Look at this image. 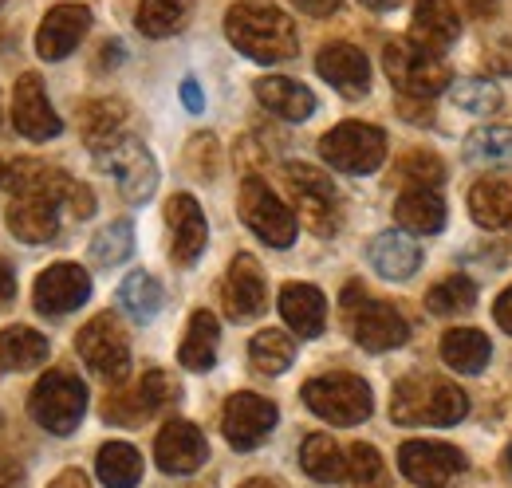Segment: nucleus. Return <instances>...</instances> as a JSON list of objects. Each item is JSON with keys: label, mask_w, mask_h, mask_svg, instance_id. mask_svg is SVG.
Returning a JSON list of instances; mask_svg holds the SVG:
<instances>
[{"label": "nucleus", "mask_w": 512, "mask_h": 488, "mask_svg": "<svg viewBox=\"0 0 512 488\" xmlns=\"http://www.w3.org/2000/svg\"><path fill=\"white\" fill-rule=\"evenodd\" d=\"M75 351H79V359L91 366L103 382H123L127 378L130 343H127V331L119 327V319L111 311H103L91 323H83V331L75 335Z\"/></svg>", "instance_id": "nucleus-9"}, {"label": "nucleus", "mask_w": 512, "mask_h": 488, "mask_svg": "<svg viewBox=\"0 0 512 488\" xmlns=\"http://www.w3.org/2000/svg\"><path fill=\"white\" fill-rule=\"evenodd\" d=\"M465 8H469L473 16H489V12L497 8V0H465Z\"/></svg>", "instance_id": "nucleus-52"}, {"label": "nucleus", "mask_w": 512, "mask_h": 488, "mask_svg": "<svg viewBox=\"0 0 512 488\" xmlns=\"http://www.w3.org/2000/svg\"><path fill=\"white\" fill-rule=\"evenodd\" d=\"M398 178L410 189H438L442 178H446V166H442V158H434L426 150H414V154H406L398 162Z\"/></svg>", "instance_id": "nucleus-43"}, {"label": "nucleus", "mask_w": 512, "mask_h": 488, "mask_svg": "<svg viewBox=\"0 0 512 488\" xmlns=\"http://www.w3.org/2000/svg\"><path fill=\"white\" fill-rule=\"evenodd\" d=\"M300 469H304L312 481H320V485H335V481L347 477V457H343V449L335 445V437L312 433V437L300 445Z\"/></svg>", "instance_id": "nucleus-32"}, {"label": "nucleus", "mask_w": 512, "mask_h": 488, "mask_svg": "<svg viewBox=\"0 0 512 488\" xmlns=\"http://www.w3.org/2000/svg\"><path fill=\"white\" fill-rule=\"evenodd\" d=\"M48 359V339L24 323L16 327H4L0 331V366H12V370H32Z\"/></svg>", "instance_id": "nucleus-35"}, {"label": "nucleus", "mask_w": 512, "mask_h": 488, "mask_svg": "<svg viewBox=\"0 0 512 488\" xmlns=\"http://www.w3.org/2000/svg\"><path fill=\"white\" fill-rule=\"evenodd\" d=\"M178 394L182 390L166 370H146L134 390L111 394V402H103V418L119 422V426H138L142 418H150V414L166 410L170 402H178Z\"/></svg>", "instance_id": "nucleus-13"}, {"label": "nucleus", "mask_w": 512, "mask_h": 488, "mask_svg": "<svg viewBox=\"0 0 512 488\" xmlns=\"http://www.w3.org/2000/svg\"><path fill=\"white\" fill-rule=\"evenodd\" d=\"M193 4L197 0H138V32L142 36H174L178 28H186Z\"/></svg>", "instance_id": "nucleus-36"}, {"label": "nucleus", "mask_w": 512, "mask_h": 488, "mask_svg": "<svg viewBox=\"0 0 512 488\" xmlns=\"http://www.w3.org/2000/svg\"><path fill=\"white\" fill-rule=\"evenodd\" d=\"M323 162L339 174H375L386 158V134L371 122H339L320 138Z\"/></svg>", "instance_id": "nucleus-7"}, {"label": "nucleus", "mask_w": 512, "mask_h": 488, "mask_svg": "<svg viewBox=\"0 0 512 488\" xmlns=\"http://www.w3.org/2000/svg\"><path fill=\"white\" fill-rule=\"evenodd\" d=\"M465 158L473 166H512V130L509 126H481L465 138Z\"/></svg>", "instance_id": "nucleus-38"}, {"label": "nucleus", "mask_w": 512, "mask_h": 488, "mask_svg": "<svg viewBox=\"0 0 512 488\" xmlns=\"http://www.w3.org/2000/svg\"><path fill=\"white\" fill-rule=\"evenodd\" d=\"M241 488H280L276 481H264V477H253V481H245Z\"/></svg>", "instance_id": "nucleus-54"}, {"label": "nucleus", "mask_w": 512, "mask_h": 488, "mask_svg": "<svg viewBox=\"0 0 512 488\" xmlns=\"http://www.w3.org/2000/svg\"><path fill=\"white\" fill-rule=\"evenodd\" d=\"M489 355H493V343L477 327H453L442 339V359L453 370H461V374H481L485 363H489Z\"/></svg>", "instance_id": "nucleus-29"}, {"label": "nucleus", "mask_w": 512, "mask_h": 488, "mask_svg": "<svg viewBox=\"0 0 512 488\" xmlns=\"http://www.w3.org/2000/svg\"><path fill=\"white\" fill-rule=\"evenodd\" d=\"M256 99H260L264 111H272V115H280V119L288 122H304L316 115V95L304 83L288 79V75H264V79H256Z\"/></svg>", "instance_id": "nucleus-25"}, {"label": "nucleus", "mask_w": 512, "mask_h": 488, "mask_svg": "<svg viewBox=\"0 0 512 488\" xmlns=\"http://www.w3.org/2000/svg\"><path fill=\"white\" fill-rule=\"evenodd\" d=\"M221 429H225V441H229L233 449L249 453L256 445H264L268 433L276 429V406H272L268 398H260V394L241 390V394H233V398L225 402V410H221Z\"/></svg>", "instance_id": "nucleus-15"}, {"label": "nucleus", "mask_w": 512, "mask_h": 488, "mask_svg": "<svg viewBox=\"0 0 512 488\" xmlns=\"http://www.w3.org/2000/svg\"><path fill=\"white\" fill-rule=\"evenodd\" d=\"M237 213L241 221L253 229L256 237L272 248H288L296 241V213L260 182V178H245L241 193H237Z\"/></svg>", "instance_id": "nucleus-10"}, {"label": "nucleus", "mask_w": 512, "mask_h": 488, "mask_svg": "<svg viewBox=\"0 0 512 488\" xmlns=\"http://www.w3.org/2000/svg\"><path fill=\"white\" fill-rule=\"evenodd\" d=\"M0 4H4V0H0Z\"/></svg>", "instance_id": "nucleus-57"}, {"label": "nucleus", "mask_w": 512, "mask_h": 488, "mask_svg": "<svg viewBox=\"0 0 512 488\" xmlns=\"http://www.w3.org/2000/svg\"><path fill=\"white\" fill-rule=\"evenodd\" d=\"M162 300H166L162 284L154 276H146V272H130L123 280V288H119V304H123V311L134 323H150L162 311Z\"/></svg>", "instance_id": "nucleus-37"}, {"label": "nucleus", "mask_w": 512, "mask_h": 488, "mask_svg": "<svg viewBox=\"0 0 512 488\" xmlns=\"http://www.w3.org/2000/svg\"><path fill=\"white\" fill-rule=\"evenodd\" d=\"M0 122H4V111H0Z\"/></svg>", "instance_id": "nucleus-56"}, {"label": "nucleus", "mask_w": 512, "mask_h": 488, "mask_svg": "<svg viewBox=\"0 0 512 488\" xmlns=\"http://www.w3.org/2000/svg\"><path fill=\"white\" fill-rule=\"evenodd\" d=\"M249 359L260 374H284L296 359V343L284 331H256L249 343Z\"/></svg>", "instance_id": "nucleus-39"}, {"label": "nucleus", "mask_w": 512, "mask_h": 488, "mask_svg": "<svg viewBox=\"0 0 512 488\" xmlns=\"http://www.w3.org/2000/svg\"><path fill=\"white\" fill-rule=\"evenodd\" d=\"M284 185H288L292 201L300 205V217L312 233L331 237L339 229V217H343L339 213V193H335V185L323 170L308 166V162H288L284 166Z\"/></svg>", "instance_id": "nucleus-8"}, {"label": "nucleus", "mask_w": 512, "mask_h": 488, "mask_svg": "<svg viewBox=\"0 0 512 488\" xmlns=\"http://www.w3.org/2000/svg\"><path fill=\"white\" fill-rule=\"evenodd\" d=\"M190 166L197 178H213L217 174V138L213 134H197L190 142Z\"/></svg>", "instance_id": "nucleus-45"}, {"label": "nucleus", "mask_w": 512, "mask_h": 488, "mask_svg": "<svg viewBox=\"0 0 512 488\" xmlns=\"http://www.w3.org/2000/svg\"><path fill=\"white\" fill-rule=\"evenodd\" d=\"M347 481L359 488H379L383 485V457L375 445L367 441H355L347 449Z\"/></svg>", "instance_id": "nucleus-44"}, {"label": "nucleus", "mask_w": 512, "mask_h": 488, "mask_svg": "<svg viewBox=\"0 0 512 488\" xmlns=\"http://www.w3.org/2000/svg\"><path fill=\"white\" fill-rule=\"evenodd\" d=\"M509 469H512V445H509Z\"/></svg>", "instance_id": "nucleus-55"}, {"label": "nucleus", "mask_w": 512, "mask_h": 488, "mask_svg": "<svg viewBox=\"0 0 512 488\" xmlns=\"http://www.w3.org/2000/svg\"><path fill=\"white\" fill-rule=\"evenodd\" d=\"M217 339H221V331H217L213 311H205V307L193 311L186 339L178 347V363L186 366V370H209V366L217 363Z\"/></svg>", "instance_id": "nucleus-30"}, {"label": "nucleus", "mask_w": 512, "mask_h": 488, "mask_svg": "<svg viewBox=\"0 0 512 488\" xmlns=\"http://www.w3.org/2000/svg\"><path fill=\"white\" fill-rule=\"evenodd\" d=\"M343 315H347V327H351L355 343L367 347V351H394L410 339V323L402 319V311L386 304V300L367 296L363 284H347Z\"/></svg>", "instance_id": "nucleus-3"}, {"label": "nucleus", "mask_w": 512, "mask_h": 488, "mask_svg": "<svg viewBox=\"0 0 512 488\" xmlns=\"http://www.w3.org/2000/svg\"><path fill=\"white\" fill-rule=\"evenodd\" d=\"M292 4H296L300 12H308V16H331L343 0H292Z\"/></svg>", "instance_id": "nucleus-49"}, {"label": "nucleus", "mask_w": 512, "mask_h": 488, "mask_svg": "<svg viewBox=\"0 0 512 488\" xmlns=\"http://www.w3.org/2000/svg\"><path fill=\"white\" fill-rule=\"evenodd\" d=\"M473 304H477V288H473V280L461 276V272L438 280V284L426 292V307H430L434 315H457V311H469Z\"/></svg>", "instance_id": "nucleus-40"}, {"label": "nucleus", "mask_w": 512, "mask_h": 488, "mask_svg": "<svg viewBox=\"0 0 512 488\" xmlns=\"http://www.w3.org/2000/svg\"><path fill=\"white\" fill-rule=\"evenodd\" d=\"M48 488H91V485H87V477H83L79 469H67V473H60Z\"/></svg>", "instance_id": "nucleus-50"}, {"label": "nucleus", "mask_w": 512, "mask_h": 488, "mask_svg": "<svg viewBox=\"0 0 512 488\" xmlns=\"http://www.w3.org/2000/svg\"><path fill=\"white\" fill-rule=\"evenodd\" d=\"M359 4H367V8H375V12H390V8H398L402 0H359Z\"/></svg>", "instance_id": "nucleus-53"}, {"label": "nucleus", "mask_w": 512, "mask_h": 488, "mask_svg": "<svg viewBox=\"0 0 512 488\" xmlns=\"http://www.w3.org/2000/svg\"><path fill=\"white\" fill-rule=\"evenodd\" d=\"M130 252H134V229H130V221H115V225H107V229L91 241V260H95V264H103V268L123 264Z\"/></svg>", "instance_id": "nucleus-41"}, {"label": "nucleus", "mask_w": 512, "mask_h": 488, "mask_svg": "<svg viewBox=\"0 0 512 488\" xmlns=\"http://www.w3.org/2000/svg\"><path fill=\"white\" fill-rule=\"evenodd\" d=\"M383 67L390 83H394V91H402L406 99H434L453 79L446 60L418 48L414 40H390L383 48Z\"/></svg>", "instance_id": "nucleus-6"}, {"label": "nucleus", "mask_w": 512, "mask_h": 488, "mask_svg": "<svg viewBox=\"0 0 512 488\" xmlns=\"http://www.w3.org/2000/svg\"><path fill=\"white\" fill-rule=\"evenodd\" d=\"M469 414V398L438 374H410L394 386L390 418L398 426H457Z\"/></svg>", "instance_id": "nucleus-2"}, {"label": "nucleus", "mask_w": 512, "mask_h": 488, "mask_svg": "<svg viewBox=\"0 0 512 488\" xmlns=\"http://www.w3.org/2000/svg\"><path fill=\"white\" fill-rule=\"evenodd\" d=\"M485 63H489L497 75H512V40L497 44V48H489V52H485Z\"/></svg>", "instance_id": "nucleus-46"}, {"label": "nucleus", "mask_w": 512, "mask_h": 488, "mask_svg": "<svg viewBox=\"0 0 512 488\" xmlns=\"http://www.w3.org/2000/svg\"><path fill=\"white\" fill-rule=\"evenodd\" d=\"M453 107H461L469 115H489L501 107V91L493 79H461V83H453Z\"/></svg>", "instance_id": "nucleus-42"}, {"label": "nucleus", "mask_w": 512, "mask_h": 488, "mask_svg": "<svg viewBox=\"0 0 512 488\" xmlns=\"http://www.w3.org/2000/svg\"><path fill=\"white\" fill-rule=\"evenodd\" d=\"M280 315L296 335L316 339V335H323V323H327V300L316 284H284L280 288Z\"/></svg>", "instance_id": "nucleus-27"}, {"label": "nucleus", "mask_w": 512, "mask_h": 488, "mask_svg": "<svg viewBox=\"0 0 512 488\" xmlns=\"http://www.w3.org/2000/svg\"><path fill=\"white\" fill-rule=\"evenodd\" d=\"M166 225H170V256L182 268H190L193 260L205 252V244H209V225H205L201 205L193 201L190 193H174L166 201Z\"/></svg>", "instance_id": "nucleus-21"}, {"label": "nucleus", "mask_w": 512, "mask_h": 488, "mask_svg": "<svg viewBox=\"0 0 512 488\" xmlns=\"http://www.w3.org/2000/svg\"><path fill=\"white\" fill-rule=\"evenodd\" d=\"M469 213L481 229H505L512 225V185L509 182H477L469 189Z\"/></svg>", "instance_id": "nucleus-34"}, {"label": "nucleus", "mask_w": 512, "mask_h": 488, "mask_svg": "<svg viewBox=\"0 0 512 488\" xmlns=\"http://www.w3.org/2000/svg\"><path fill=\"white\" fill-rule=\"evenodd\" d=\"M79 185L83 182H71L64 170L40 158H0V189H8L12 197H56L71 205Z\"/></svg>", "instance_id": "nucleus-14"}, {"label": "nucleus", "mask_w": 512, "mask_h": 488, "mask_svg": "<svg viewBox=\"0 0 512 488\" xmlns=\"http://www.w3.org/2000/svg\"><path fill=\"white\" fill-rule=\"evenodd\" d=\"M394 221L402 233L434 237L446 229V201L438 197V189H406L394 201Z\"/></svg>", "instance_id": "nucleus-26"}, {"label": "nucleus", "mask_w": 512, "mask_h": 488, "mask_svg": "<svg viewBox=\"0 0 512 488\" xmlns=\"http://www.w3.org/2000/svg\"><path fill=\"white\" fill-rule=\"evenodd\" d=\"M16 300V272L8 268V260H0V311Z\"/></svg>", "instance_id": "nucleus-47"}, {"label": "nucleus", "mask_w": 512, "mask_h": 488, "mask_svg": "<svg viewBox=\"0 0 512 488\" xmlns=\"http://www.w3.org/2000/svg\"><path fill=\"white\" fill-rule=\"evenodd\" d=\"M316 71L347 99H363L371 91V60L355 44H327L316 56Z\"/></svg>", "instance_id": "nucleus-22"}, {"label": "nucleus", "mask_w": 512, "mask_h": 488, "mask_svg": "<svg viewBox=\"0 0 512 488\" xmlns=\"http://www.w3.org/2000/svg\"><path fill=\"white\" fill-rule=\"evenodd\" d=\"M225 36L229 44L256 63H284L296 56V24L268 0H237L225 12Z\"/></svg>", "instance_id": "nucleus-1"}, {"label": "nucleus", "mask_w": 512, "mask_h": 488, "mask_svg": "<svg viewBox=\"0 0 512 488\" xmlns=\"http://www.w3.org/2000/svg\"><path fill=\"white\" fill-rule=\"evenodd\" d=\"M95 473L107 488H134L142 481V453L127 441H107L95 457Z\"/></svg>", "instance_id": "nucleus-33"}, {"label": "nucleus", "mask_w": 512, "mask_h": 488, "mask_svg": "<svg viewBox=\"0 0 512 488\" xmlns=\"http://www.w3.org/2000/svg\"><path fill=\"white\" fill-rule=\"evenodd\" d=\"M154 457H158V469L162 473H174V477L197 473L205 465V457H209L205 433L193 426V422H166V426L158 429Z\"/></svg>", "instance_id": "nucleus-20"}, {"label": "nucleus", "mask_w": 512, "mask_h": 488, "mask_svg": "<svg viewBox=\"0 0 512 488\" xmlns=\"http://www.w3.org/2000/svg\"><path fill=\"white\" fill-rule=\"evenodd\" d=\"M221 300H225V315L237 319V323L256 319V315L268 307V284H264V272H260L256 256H249V252L233 256Z\"/></svg>", "instance_id": "nucleus-19"}, {"label": "nucleus", "mask_w": 512, "mask_h": 488, "mask_svg": "<svg viewBox=\"0 0 512 488\" xmlns=\"http://www.w3.org/2000/svg\"><path fill=\"white\" fill-rule=\"evenodd\" d=\"M127 119V107L119 99H91L83 111H79V130H83V142L99 154L107 150L115 138H119V126Z\"/></svg>", "instance_id": "nucleus-31"}, {"label": "nucleus", "mask_w": 512, "mask_h": 488, "mask_svg": "<svg viewBox=\"0 0 512 488\" xmlns=\"http://www.w3.org/2000/svg\"><path fill=\"white\" fill-rule=\"evenodd\" d=\"M95 158H99V166L119 182L127 201L138 205V201H146V197L154 193V185H158V166H154L150 150H146L138 138H115V142H111L107 150H99Z\"/></svg>", "instance_id": "nucleus-11"}, {"label": "nucleus", "mask_w": 512, "mask_h": 488, "mask_svg": "<svg viewBox=\"0 0 512 488\" xmlns=\"http://www.w3.org/2000/svg\"><path fill=\"white\" fill-rule=\"evenodd\" d=\"M367 256H371V268L383 280H410L422 264V248L402 233H379L367 248Z\"/></svg>", "instance_id": "nucleus-28"}, {"label": "nucleus", "mask_w": 512, "mask_h": 488, "mask_svg": "<svg viewBox=\"0 0 512 488\" xmlns=\"http://www.w3.org/2000/svg\"><path fill=\"white\" fill-rule=\"evenodd\" d=\"M12 126L32 138V142H44V138H56L64 130L60 115L52 111L48 103V91H44V79L36 71L20 75L16 79V91H12Z\"/></svg>", "instance_id": "nucleus-17"}, {"label": "nucleus", "mask_w": 512, "mask_h": 488, "mask_svg": "<svg viewBox=\"0 0 512 488\" xmlns=\"http://www.w3.org/2000/svg\"><path fill=\"white\" fill-rule=\"evenodd\" d=\"M60 205L56 197H12L4 221L24 244H48L60 237Z\"/></svg>", "instance_id": "nucleus-23"}, {"label": "nucleus", "mask_w": 512, "mask_h": 488, "mask_svg": "<svg viewBox=\"0 0 512 488\" xmlns=\"http://www.w3.org/2000/svg\"><path fill=\"white\" fill-rule=\"evenodd\" d=\"M182 99H186V107H190V111H201V91H197V83H193V79L182 83Z\"/></svg>", "instance_id": "nucleus-51"}, {"label": "nucleus", "mask_w": 512, "mask_h": 488, "mask_svg": "<svg viewBox=\"0 0 512 488\" xmlns=\"http://www.w3.org/2000/svg\"><path fill=\"white\" fill-rule=\"evenodd\" d=\"M461 36V16L453 8V0H418L414 4V24H410V36L418 48L442 56L446 48H453V40Z\"/></svg>", "instance_id": "nucleus-24"}, {"label": "nucleus", "mask_w": 512, "mask_h": 488, "mask_svg": "<svg viewBox=\"0 0 512 488\" xmlns=\"http://www.w3.org/2000/svg\"><path fill=\"white\" fill-rule=\"evenodd\" d=\"M304 402L316 418L331 422V426H359L375 410L371 386L359 374H320V378L304 382Z\"/></svg>", "instance_id": "nucleus-4"}, {"label": "nucleus", "mask_w": 512, "mask_h": 488, "mask_svg": "<svg viewBox=\"0 0 512 488\" xmlns=\"http://www.w3.org/2000/svg\"><path fill=\"white\" fill-rule=\"evenodd\" d=\"M32 300H36L40 315H67V311H75V307L91 300V276H87V268L60 260V264H52L36 276Z\"/></svg>", "instance_id": "nucleus-16"}, {"label": "nucleus", "mask_w": 512, "mask_h": 488, "mask_svg": "<svg viewBox=\"0 0 512 488\" xmlns=\"http://www.w3.org/2000/svg\"><path fill=\"white\" fill-rule=\"evenodd\" d=\"M87 28H91V8L87 4H56L44 16L40 32H36V56L48 63L67 60L79 48V40L87 36Z\"/></svg>", "instance_id": "nucleus-18"}, {"label": "nucleus", "mask_w": 512, "mask_h": 488, "mask_svg": "<svg viewBox=\"0 0 512 488\" xmlns=\"http://www.w3.org/2000/svg\"><path fill=\"white\" fill-rule=\"evenodd\" d=\"M28 414H32L36 426H44L48 433L64 437L87 414V386L71 370H48L32 386V394H28Z\"/></svg>", "instance_id": "nucleus-5"}, {"label": "nucleus", "mask_w": 512, "mask_h": 488, "mask_svg": "<svg viewBox=\"0 0 512 488\" xmlns=\"http://www.w3.org/2000/svg\"><path fill=\"white\" fill-rule=\"evenodd\" d=\"M493 319H497V327H501V331H509L512 335V288H505V292H501V300L493 304Z\"/></svg>", "instance_id": "nucleus-48"}, {"label": "nucleus", "mask_w": 512, "mask_h": 488, "mask_svg": "<svg viewBox=\"0 0 512 488\" xmlns=\"http://www.w3.org/2000/svg\"><path fill=\"white\" fill-rule=\"evenodd\" d=\"M398 469L418 488H446L465 473V457L446 441H406L398 449Z\"/></svg>", "instance_id": "nucleus-12"}]
</instances>
